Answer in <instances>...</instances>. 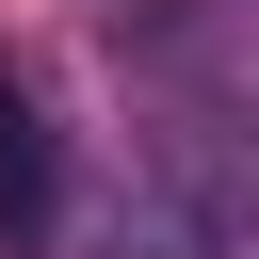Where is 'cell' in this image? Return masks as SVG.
<instances>
[{"mask_svg": "<svg viewBox=\"0 0 259 259\" xmlns=\"http://www.w3.org/2000/svg\"><path fill=\"white\" fill-rule=\"evenodd\" d=\"M65 227V130H49V97L0 65V243H49Z\"/></svg>", "mask_w": 259, "mask_h": 259, "instance_id": "7a4b0ae2", "label": "cell"}, {"mask_svg": "<svg viewBox=\"0 0 259 259\" xmlns=\"http://www.w3.org/2000/svg\"><path fill=\"white\" fill-rule=\"evenodd\" d=\"M130 65L178 97V113H243V0H130Z\"/></svg>", "mask_w": 259, "mask_h": 259, "instance_id": "6da1fadb", "label": "cell"}]
</instances>
